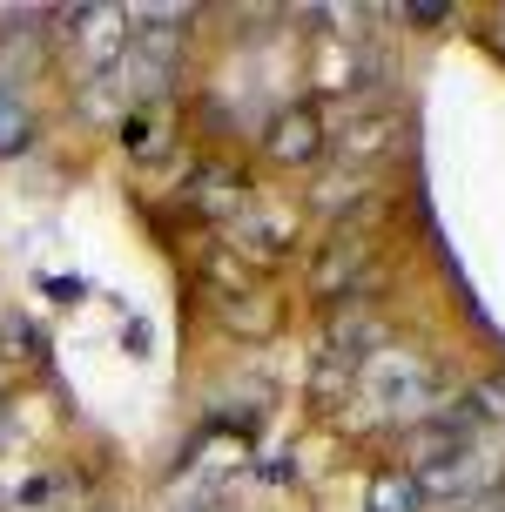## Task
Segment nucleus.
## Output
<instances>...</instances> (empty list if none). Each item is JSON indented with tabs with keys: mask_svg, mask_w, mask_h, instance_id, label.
<instances>
[{
	"mask_svg": "<svg viewBox=\"0 0 505 512\" xmlns=\"http://www.w3.org/2000/svg\"><path fill=\"white\" fill-rule=\"evenodd\" d=\"M270 149H277V155H290V162H297V155H310V149H317V142H310V122H303V115L277 122V135H270Z\"/></svg>",
	"mask_w": 505,
	"mask_h": 512,
	"instance_id": "f257e3e1",
	"label": "nucleus"
}]
</instances>
